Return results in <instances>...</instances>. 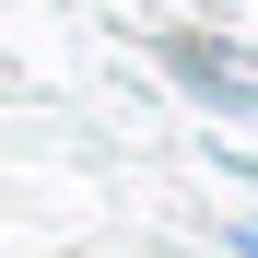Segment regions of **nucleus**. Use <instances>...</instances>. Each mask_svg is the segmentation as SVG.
<instances>
[{"mask_svg":"<svg viewBox=\"0 0 258 258\" xmlns=\"http://www.w3.org/2000/svg\"><path fill=\"white\" fill-rule=\"evenodd\" d=\"M164 59H176V82H188V94H211V106H235V117H258V59H235V47H211V35H164Z\"/></svg>","mask_w":258,"mask_h":258,"instance_id":"obj_1","label":"nucleus"},{"mask_svg":"<svg viewBox=\"0 0 258 258\" xmlns=\"http://www.w3.org/2000/svg\"><path fill=\"white\" fill-rule=\"evenodd\" d=\"M235 258H258V223H235Z\"/></svg>","mask_w":258,"mask_h":258,"instance_id":"obj_2","label":"nucleus"}]
</instances>
